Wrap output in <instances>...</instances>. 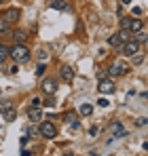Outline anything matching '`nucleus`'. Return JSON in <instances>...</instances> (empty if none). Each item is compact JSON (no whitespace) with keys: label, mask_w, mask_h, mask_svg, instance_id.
<instances>
[{"label":"nucleus","mask_w":148,"mask_h":156,"mask_svg":"<svg viewBox=\"0 0 148 156\" xmlns=\"http://www.w3.org/2000/svg\"><path fill=\"white\" fill-rule=\"evenodd\" d=\"M9 55L15 59V61H28L30 59V51L25 44H15L13 49H9Z\"/></svg>","instance_id":"f257e3e1"},{"label":"nucleus","mask_w":148,"mask_h":156,"mask_svg":"<svg viewBox=\"0 0 148 156\" xmlns=\"http://www.w3.org/2000/svg\"><path fill=\"white\" fill-rule=\"evenodd\" d=\"M38 133L45 137V139H53L55 135H57V127L49 122V120H45V122H40V127H38Z\"/></svg>","instance_id":"f03ea898"},{"label":"nucleus","mask_w":148,"mask_h":156,"mask_svg":"<svg viewBox=\"0 0 148 156\" xmlns=\"http://www.w3.org/2000/svg\"><path fill=\"white\" fill-rule=\"evenodd\" d=\"M127 72H129V66H127L125 61H114V63L110 66V70H108L110 76H125Z\"/></svg>","instance_id":"7ed1b4c3"},{"label":"nucleus","mask_w":148,"mask_h":156,"mask_svg":"<svg viewBox=\"0 0 148 156\" xmlns=\"http://www.w3.org/2000/svg\"><path fill=\"white\" fill-rule=\"evenodd\" d=\"M121 51H123V55H127V57H133L135 53H140V42L138 40H127L123 47H121Z\"/></svg>","instance_id":"20e7f679"},{"label":"nucleus","mask_w":148,"mask_h":156,"mask_svg":"<svg viewBox=\"0 0 148 156\" xmlns=\"http://www.w3.org/2000/svg\"><path fill=\"white\" fill-rule=\"evenodd\" d=\"M98 91H99V93H104V95H108V93H114L117 87H114V82H112L110 78H102L99 84H98Z\"/></svg>","instance_id":"39448f33"},{"label":"nucleus","mask_w":148,"mask_h":156,"mask_svg":"<svg viewBox=\"0 0 148 156\" xmlns=\"http://www.w3.org/2000/svg\"><path fill=\"white\" fill-rule=\"evenodd\" d=\"M0 19H4L9 26H11V23H15V21L19 19V9H6V11L0 15Z\"/></svg>","instance_id":"423d86ee"},{"label":"nucleus","mask_w":148,"mask_h":156,"mask_svg":"<svg viewBox=\"0 0 148 156\" xmlns=\"http://www.w3.org/2000/svg\"><path fill=\"white\" fill-rule=\"evenodd\" d=\"M59 76L64 78L66 82H72V80H74V68H72V66H66V63H64V66L59 68Z\"/></svg>","instance_id":"0eeeda50"},{"label":"nucleus","mask_w":148,"mask_h":156,"mask_svg":"<svg viewBox=\"0 0 148 156\" xmlns=\"http://www.w3.org/2000/svg\"><path fill=\"white\" fill-rule=\"evenodd\" d=\"M110 133H112L114 137H125V135H127V131H125V127L121 125V122H119V120L110 125Z\"/></svg>","instance_id":"6e6552de"},{"label":"nucleus","mask_w":148,"mask_h":156,"mask_svg":"<svg viewBox=\"0 0 148 156\" xmlns=\"http://www.w3.org/2000/svg\"><path fill=\"white\" fill-rule=\"evenodd\" d=\"M28 116H30V120H32V122H40L43 112H40V108H30V110H28Z\"/></svg>","instance_id":"1a4fd4ad"},{"label":"nucleus","mask_w":148,"mask_h":156,"mask_svg":"<svg viewBox=\"0 0 148 156\" xmlns=\"http://www.w3.org/2000/svg\"><path fill=\"white\" fill-rule=\"evenodd\" d=\"M43 91H45V93H49V95H53V93L57 91V84H55V80L47 78V80L43 82Z\"/></svg>","instance_id":"9d476101"},{"label":"nucleus","mask_w":148,"mask_h":156,"mask_svg":"<svg viewBox=\"0 0 148 156\" xmlns=\"http://www.w3.org/2000/svg\"><path fill=\"white\" fill-rule=\"evenodd\" d=\"M11 36L15 38V42H17V44H24V42H25V38H28V34H25L24 30H15V32H13Z\"/></svg>","instance_id":"9b49d317"},{"label":"nucleus","mask_w":148,"mask_h":156,"mask_svg":"<svg viewBox=\"0 0 148 156\" xmlns=\"http://www.w3.org/2000/svg\"><path fill=\"white\" fill-rule=\"evenodd\" d=\"M2 116H4L6 122H13V120L17 118V112H15V108H6V110L2 112Z\"/></svg>","instance_id":"f8f14e48"},{"label":"nucleus","mask_w":148,"mask_h":156,"mask_svg":"<svg viewBox=\"0 0 148 156\" xmlns=\"http://www.w3.org/2000/svg\"><path fill=\"white\" fill-rule=\"evenodd\" d=\"M144 27V23H142V19H131V26H129V32L131 34H135V32H140Z\"/></svg>","instance_id":"ddd939ff"},{"label":"nucleus","mask_w":148,"mask_h":156,"mask_svg":"<svg viewBox=\"0 0 148 156\" xmlns=\"http://www.w3.org/2000/svg\"><path fill=\"white\" fill-rule=\"evenodd\" d=\"M51 9L66 11V9H68V2H66V0H51Z\"/></svg>","instance_id":"4468645a"},{"label":"nucleus","mask_w":148,"mask_h":156,"mask_svg":"<svg viewBox=\"0 0 148 156\" xmlns=\"http://www.w3.org/2000/svg\"><path fill=\"white\" fill-rule=\"evenodd\" d=\"M108 44H110V47H119V49H121L125 42L121 40V36H119V34H114V36H110V38H108Z\"/></svg>","instance_id":"2eb2a0df"},{"label":"nucleus","mask_w":148,"mask_h":156,"mask_svg":"<svg viewBox=\"0 0 148 156\" xmlns=\"http://www.w3.org/2000/svg\"><path fill=\"white\" fill-rule=\"evenodd\" d=\"M78 112H80L83 116H91V112H93V105H89V104H80Z\"/></svg>","instance_id":"dca6fc26"},{"label":"nucleus","mask_w":148,"mask_h":156,"mask_svg":"<svg viewBox=\"0 0 148 156\" xmlns=\"http://www.w3.org/2000/svg\"><path fill=\"white\" fill-rule=\"evenodd\" d=\"M6 55H9V47H6V44H2V42H0V63H2V61H4V59H6Z\"/></svg>","instance_id":"f3484780"},{"label":"nucleus","mask_w":148,"mask_h":156,"mask_svg":"<svg viewBox=\"0 0 148 156\" xmlns=\"http://www.w3.org/2000/svg\"><path fill=\"white\" fill-rule=\"evenodd\" d=\"M9 30H11V26L4 19H0V34H9Z\"/></svg>","instance_id":"a211bd4d"},{"label":"nucleus","mask_w":148,"mask_h":156,"mask_svg":"<svg viewBox=\"0 0 148 156\" xmlns=\"http://www.w3.org/2000/svg\"><path fill=\"white\" fill-rule=\"evenodd\" d=\"M133 40H138V42H144V40H146V32H144V30L135 32V38H133Z\"/></svg>","instance_id":"6ab92c4d"},{"label":"nucleus","mask_w":148,"mask_h":156,"mask_svg":"<svg viewBox=\"0 0 148 156\" xmlns=\"http://www.w3.org/2000/svg\"><path fill=\"white\" fill-rule=\"evenodd\" d=\"M129 26H131V17H123L121 19V30H129Z\"/></svg>","instance_id":"aec40b11"},{"label":"nucleus","mask_w":148,"mask_h":156,"mask_svg":"<svg viewBox=\"0 0 148 156\" xmlns=\"http://www.w3.org/2000/svg\"><path fill=\"white\" fill-rule=\"evenodd\" d=\"M64 120H66V122H70V125H72L74 120H76V114H74V112H68V114H64Z\"/></svg>","instance_id":"412c9836"},{"label":"nucleus","mask_w":148,"mask_h":156,"mask_svg":"<svg viewBox=\"0 0 148 156\" xmlns=\"http://www.w3.org/2000/svg\"><path fill=\"white\" fill-rule=\"evenodd\" d=\"M142 61H144V55H142V53H135V57H133V66H140Z\"/></svg>","instance_id":"4be33fe9"},{"label":"nucleus","mask_w":148,"mask_h":156,"mask_svg":"<svg viewBox=\"0 0 148 156\" xmlns=\"http://www.w3.org/2000/svg\"><path fill=\"white\" fill-rule=\"evenodd\" d=\"M45 70H47V66H45V63H38V68H36V74H38V76H43V74H45Z\"/></svg>","instance_id":"5701e85b"},{"label":"nucleus","mask_w":148,"mask_h":156,"mask_svg":"<svg viewBox=\"0 0 148 156\" xmlns=\"http://www.w3.org/2000/svg\"><path fill=\"white\" fill-rule=\"evenodd\" d=\"M6 108H13V104L11 101H0V112H4Z\"/></svg>","instance_id":"b1692460"},{"label":"nucleus","mask_w":148,"mask_h":156,"mask_svg":"<svg viewBox=\"0 0 148 156\" xmlns=\"http://www.w3.org/2000/svg\"><path fill=\"white\" fill-rule=\"evenodd\" d=\"M40 104H43V99H40V97H34V99H32V105H30V108H38Z\"/></svg>","instance_id":"393cba45"},{"label":"nucleus","mask_w":148,"mask_h":156,"mask_svg":"<svg viewBox=\"0 0 148 156\" xmlns=\"http://www.w3.org/2000/svg\"><path fill=\"white\" fill-rule=\"evenodd\" d=\"M102 78H108V72L106 70H98V80H102Z\"/></svg>","instance_id":"a878e982"},{"label":"nucleus","mask_w":148,"mask_h":156,"mask_svg":"<svg viewBox=\"0 0 148 156\" xmlns=\"http://www.w3.org/2000/svg\"><path fill=\"white\" fill-rule=\"evenodd\" d=\"M98 104L102 105V108H108V104H110V101H108L106 97H99V101H98Z\"/></svg>","instance_id":"bb28decb"},{"label":"nucleus","mask_w":148,"mask_h":156,"mask_svg":"<svg viewBox=\"0 0 148 156\" xmlns=\"http://www.w3.org/2000/svg\"><path fill=\"white\" fill-rule=\"evenodd\" d=\"M38 57H40V61H45V59H47V51H40V53H38Z\"/></svg>","instance_id":"cd10ccee"},{"label":"nucleus","mask_w":148,"mask_h":156,"mask_svg":"<svg viewBox=\"0 0 148 156\" xmlns=\"http://www.w3.org/2000/svg\"><path fill=\"white\" fill-rule=\"evenodd\" d=\"M21 156H32V152L30 150H21Z\"/></svg>","instance_id":"c85d7f7f"},{"label":"nucleus","mask_w":148,"mask_h":156,"mask_svg":"<svg viewBox=\"0 0 148 156\" xmlns=\"http://www.w3.org/2000/svg\"><path fill=\"white\" fill-rule=\"evenodd\" d=\"M121 2H123V4H129V2H131V0H121Z\"/></svg>","instance_id":"c756f323"},{"label":"nucleus","mask_w":148,"mask_h":156,"mask_svg":"<svg viewBox=\"0 0 148 156\" xmlns=\"http://www.w3.org/2000/svg\"><path fill=\"white\" fill-rule=\"evenodd\" d=\"M4 2H6V0H0V4H4Z\"/></svg>","instance_id":"7c9ffc66"},{"label":"nucleus","mask_w":148,"mask_h":156,"mask_svg":"<svg viewBox=\"0 0 148 156\" xmlns=\"http://www.w3.org/2000/svg\"><path fill=\"white\" fill-rule=\"evenodd\" d=\"M64 156H72V154H64Z\"/></svg>","instance_id":"2f4dec72"}]
</instances>
